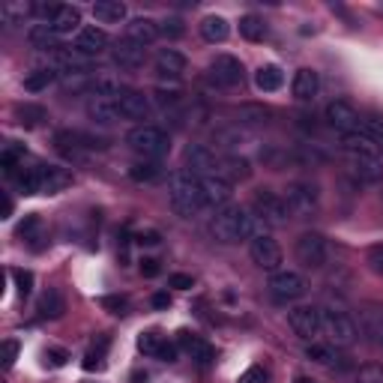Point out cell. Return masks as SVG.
<instances>
[{
    "instance_id": "41",
    "label": "cell",
    "mask_w": 383,
    "mask_h": 383,
    "mask_svg": "<svg viewBox=\"0 0 383 383\" xmlns=\"http://www.w3.org/2000/svg\"><path fill=\"white\" fill-rule=\"evenodd\" d=\"M213 141L219 147L234 150V147H240L242 141H246V132H242L240 126H219V129H213Z\"/></svg>"
},
{
    "instance_id": "24",
    "label": "cell",
    "mask_w": 383,
    "mask_h": 383,
    "mask_svg": "<svg viewBox=\"0 0 383 383\" xmlns=\"http://www.w3.org/2000/svg\"><path fill=\"white\" fill-rule=\"evenodd\" d=\"M126 40L147 48V45H153L159 40V24L153 18H132L129 24H126Z\"/></svg>"
},
{
    "instance_id": "33",
    "label": "cell",
    "mask_w": 383,
    "mask_h": 383,
    "mask_svg": "<svg viewBox=\"0 0 383 383\" xmlns=\"http://www.w3.org/2000/svg\"><path fill=\"white\" fill-rule=\"evenodd\" d=\"M305 356L317 365H326V368H336V363H338L336 344H329V341H309L305 344Z\"/></svg>"
},
{
    "instance_id": "18",
    "label": "cell",
    "mask_w": 383,
    "mask_h": 383,
    "mask_svg": "<svg viewBox=\"0 0 383 383\" xmlns=\"http://www.w3.org/2000/svg\"><path fill=\"white\" fill-rule=\"evenodd\" d=\"M111 60H114V66H120L126 72H135V69H141L144 66V60H147V51L141 45H135L129 42L123 36V40L111 48Z\"/></svg>"
},
{
    "instance_id": "30",
    "label": "cell",
    "mask_w": 383,
    "mask_h": 383,
    "mask_svg": "<svg viewBox=\"0 0 383 383\" xmlns=\"http://www.w3.org/2000/svg\"><path fill=\"white\" fill-rule=\"evenodd\" d=\"M28 42L36 51H60V36L48 28V24H33L28 30Z\"/></svg>"
},
{
    "instance_id": "31",
    "label": "cell",
    "mask_w": 383,
    "mask_h": 383,
    "mask_svg": "<svg viewBox=\"0 0 383 383\" xmlns=\"http://www.w3.org/2000/svg\"><path fill=\"white\" fill-rule=\"evenodd\" d=\"M93 18L99 24H120L126 18V4H120V0H96Z\"/></svg>"
},
{
    "instance_id": "46",
    "label": "cell",
    "mask_w": 383,
    "mask_h": 383,
    "mask_svg": "<svg viewBox=\"0 0 383 383\" xmlns=\"http://www.w3.org/2000/svg\"><path fill=\"white\" fill-rule=\"evenodd\" d=\"M153 99H156V105L162 111H177V108H180V102H183L180 90H156V93H153Z\"/></svg>"
},
{
    "instance_id": "12",
    "label": "cell",
    "mask_w": 383,
    "mask_h": 383,
    "mask_svg": "<svg viewBox=\"0 0 383 383\" xmlns=\"http://www.w3.org/2000/svg\"><path fill=\"white\" fill-rule=\"evenodd\" d=\"M360 333L375 350L383 353V302L360 305Z\"/></svg>"
},
{
    "instance_id": "62",
    "label": "cell",
    "mask_w": 383,
    "mask_h": 383,
    "mask_svg": "<svg viewBox=\"0 0 383 383\" xmlns=\"http://www.w3.org/2000/svg\"><path fill=\"white\" fill-rule=\"evenodd\" d=\"M297 383H312V380L309 377H297Z\"/></svg>"
},
{
    "instance_id": "63",
    "label": "cell",
    "mask_w": 383,
    "mask_h": 383,
    "mask_svg": "<svg viewBox=\"0 0 383 383\" xmlns=\"http://www.w3.org/2000/svg\"><path fill=\"white\" fill-rule=\"evenodd\" d=\"M380 150H383V144H380Z\"/></svg>"
},
{
    "instance_id": "9",
    "label": "cell",
    "mask_w": 383,
    "mask_h": 383,
    "mask_svg": "<svg viewBox=\"0 0 383 383\" xmlns=\"http://www.w3.org/2000/svg\"><path fill=\"white\" fill-rule=\"evenodd\" d=\"M324 120L329 129H336L341 135H353V132H360V111H356L348 99H333V102H326V108H324Z\"/></svg>"
},
{
    "instance_id": "2",
    "label": "cell",
    "mask_w": 383,
    "mask_h": 383,
    "mask_svg": "<svg viewBox=\"0 0 383 383\" xmlns=\"http://www.w3.org/2000/svg\"><path fill=\"white\" fill-rule=\"evenodd\" d=\"M126 147H129L138 159H153L159 162L171 153V135L159 129L153 123H144V126H132L126 132Z\"/></svg>"
},
{
    "instance_id": "43",
    "label": "cell",
    "mask_w": 383,
    "mask_h": 383,
    "mask_svg": "<svg viewBox=\"0 0 383 383\" xmlns=\"http://www.w3.org/2000/svg\"><path fill=\"white\" fill-rule=\"evenodd\" d=\"M18 189L24 195H42V186H40V165L36 168H21V174L16 177Z\"/></svg>"
},
{
    "instance_id": "56",
    "label": "cell",
    "mask_w": 383,
    "mask_h": 383,
    "mask_svg": "<svg viewBox=\"0 0 383 383\" xmlns=\"http://www.w3.org/2000/svg\"><path fill=\"white\" fill-rule=\"evenodd\" d=\"M138 270H141L144 278H156V276L162 273V266H159L156 258H141V266H138Z\"/></svg>"
},
{
    "instance_id": "25",
    "label": "cell",
    "mask_w": 383,
    "mask_h": 383,
    "mask_svg": "<svg viewBox=\"0 0 383 383\" xmlns=\"http://www.w3.org/2000/svg\"><path fill=\"white\" fill-rule=\"evenodd\" d=\"M317 90H321V78H317V72L314 69H300L297 75H293V81H290V93L293 99H300V102H312L317 96Z\"/></svg>"
},
{
    "instance_id": "50",
    "label": "cell",
    "mask_w": 383,
    "mask_h": 383,
    "mask_svg": "<svg viewBox=\"0 0 383 383\" xmlns=\"http://www.w3.org/2000/svg\"><path fill=\"white\" fill-rule=\"evenodd\" d=\"M365 264H368V270H372L375 276L383 278V242H377V246H372L365 252Z\"/></svg>"
},
{
    "instance_id": "45",
    "label": "cell",
    "mask_w": 383,
    "mask_h": 383,
    "mask_svg": "<svg viewBox=\"0 0 383 383\" xmlns=\"http://www.w3.org/2000/svg\"><path fill=\"white\" fill-rule=\"evenodd\" d=\"M30 12H33L30 4H6V6H4V21L12 28V24H21L24 16H30Z\"/></svg>"
},
{
    "instance_id": "19",
    "label": "cell",
    "mask_w": 383,
    "mask_h": 383,
    "mask_svg": "<svg viewBox=\"0 0 383 383\" xmlns=\"http://www.w3.org/2000/svg\"><path fill=\"white\" fill-rule=\"evenodd\" d=\"M108 48V33L102 28H81L78 33H75V51L84 57H99L102 51Z\"/></svg>"
},
{
    "instance_id": "32",
    "label": "cell",
    "mask_w": 383,
    "mask_h": 383,
    "mask_svg": "<svg viewBox=\"0 0 383 383\" xmlns=\"http://www.w3.org/2000/svg\"><path fill=\"white\" fill-rule=\"evenodd\" d=\"M24 242H28V246L33 249V252H40L42 246H45V242H40V240H45V234H42V219H40V216H36V213H30L28 216V219H24L21 225H18V231H16Z\"/></svg>"
},
{
    "instance_id": "48",
    "label": "cell",
    "mask_w": 383,
    "mask_h": 383,
    "mask_svg": "<svg viewBox=\"0 0 383 383\" xmlns=\"http://www.w3.org/2000/svg\"><path fill=\"white\" fill-rule=\"evenodd\" d=\"M356 383H383V365L368 363L356 372Z\"/></svg>"
},
{
    "instance_id": "27",
    "label": "cell",
    "mask_w": 383,
    "mask_h": 383,
    "mask_svg": "<svg viewBox=\"0 0 383 383\" xmlns=\"http://www.w3.org/2000/svg\"><path fill=\"white\" fill-rule=\"evenodd\" d=\"M219 174L225 177V180L231 183H246L252 177V162L246 156H237V153H231V156H225L219 162Z\"/></svg>"
},
{
    "instance_id": "5",
    "label": "cell",
    "mask_w": 383,
    "mask_h": 383,
    "mask_svg": "<svg viewBox=\"0 0 383 383\" xmlns=\"http://www.w3.org/2000/svg\"><path fill=\"white\" fill-rule=\"evenodd\" d=\"M305 290H309V282L293 270H276L270 276V282H266V293H270V300L278 305H290V302L302 300Z\"/></svg>"
},
{
    "instance_id": "57",
    "label": "cell",
    "mask_w": 383,
    "mask_h": 383,
    "mask_svg": "<svg viewBox=\"0 0 383 383\" xmlns=\"http://www.w3.org/2000/svg\"><path fill=\"white\" fill-rule=\"evenodd\" d=\"M156 360H162V363H177V344L162 341V348H159V356H156Z\"/></svg>"
},
{
    "instance_id": "59",
    "label": "cell",
    "mask_w": 383,
    "mask_h": 383,
    "mask_svg": "<svg viewBox=\"0 0 383 383\" xmlns=\"http://www.w3.org/2000/svg\"><path fill=\"white\" fill-rule=\"evenodd\" d=\"M138 242L141 246H159L162 237H159V231H144V234H138Z\"/></svg>"
},
{
    "instance_id": "1",
    "label": "cell",
    "mask_w": 383,
    "mask_h": 383,
    "mask_svg": "<svg viewBox=\"0 0 383 383\" xmlns=\"http://www.w3.org/2000/svg\"><path fill=\"white\" fill-rule=\"evenodd\" d=\"M168 201H171V210L183 219H192L198 210H204V192H201V180L192 177L189 171H177L168 177Z\"/></svg>"
},
{
    "instance_id": "26",
    "label": "cell",
    "mask_w": 383,
    "mask_h": 383,
    "mask_svg": "<svg viewBox=\"0 0 383 383\" xmlns=\"http://www.w3.org/2000/svg\"><path fill=\"white\" fill-rule=\"evenodd\" d=\"M48 28L54 30L57 36H66L72 30H81V9L78 6H69V4H60L57 16L48 21Z\"/></svg>"
},
{
    "instance_id": "29",
    "label": "cell",
    "mask_w": 383,
    "mask_h": 383,
    "mask_svg": "<svg viewBox=\"0 0 383 383\" xmlns=\"http://www.w3.org/2000/svg\"><path fill=\"white\" fill-rule=\"evenodd\" d=\"M129 177L135 183H159L165 177V168L159 162H153V159H135L129 165Z\"/></svg>"
},
{
    "instance_id": "37",
    "label": "cell",
    "mask_w": 383,
    "mask_h": 383,
    "mask_svg": "<svg viewBox=\"0 0 383 383\" xmlns=\"http://www.w3.org/2000/svg\"><path fill=\"white\" fill-rule=\"evenodd\" d=\"M228 33H231V24H228L222 16H207L201 21V36L207 42H225L228 40Z\"/></svg>"
},
{
    "instance_id": "28",
    "label": "cell",
    "mask_w": 383,
    "mask_h": 383,
    "mask_svg": "<svg viewBox=\"0 0 383 383\" xmlns=\"http://www.w3.org/2000/svg\"><path fill=\"white\" fill-rule=\"evenodd\" d=\"M36 312H40V317H45V321H57V317H63V312H66V300H63V293L57 288H48L40 297Z\"/></svg>"
},
{
    "instance_id": "34",
    "label": "cell",
    "mask_w": 383,
    "mask_h": 383,
    "mask_svg": "<svg viewBox=\"0 0 383 383\" xmlns=\"http://www.w3.org/2000/svg\"><path fill=\"white\" fill-rule=\"evenodd\" d=\"M16 117L24 129H36V126H42L48 120V111L42 105H36V102H21V105H16Z\"/></svg>"
},
{
    "instance_id": "10",
    "label": "cell",
    "mask_w": 383,
    "mask_h": 383,
    "mask_svg": "<svg viewBox=\"0 0 383 383\" xmlns=\"http://www.w3.org/2000/svg\"><path fill=\"white\" fill-rule=\"evenodd\" d=\"M240 219H242V207H237V204H228V207L216 210L213 219H210V234H213V240L225 242V246H231V242H240Z\"/></svg>"
},
{
    "instance_id": "7",
    "label": "cell",
    "mask_w": 383,
    "mask_h": 383,
    "mask_svg": "<svg viewBox=\"0 0 383 383\" xmlns=\"http://www.w3.org/2000/svg\"><path fill=\"white\" fill-rule=\"evenodd\" d=\"M293 254H297V261L305 266V270H324L326 261H329V242L324 234L317 231H305L297 237L293 242Z\"/></svg>"
},
{
    "instance_id": "53",
    "label": "cell",
    "mask_w": 383,
    "mask_h": 383,
    "mask_svg": "<svg viewBox=\"0 0 383 383\" xmlns=\"http://www.w3.org/2000/svg\"><path fill=\"white\" fill-rule=\"evenodd\" d=\"M237 383H270V372H266L264 365H252V368H246V372L240 375Z\"/></svg>"
},
{
    "instance_id": "8",
    "label": "cell",
    "mask_w": 383,
    "mask_h": 383,
    "mask_svg": "<svg viewBox=\"0 0 383 383\" xmlns=\"http://www.w3.org/2000/svg\"><path fill=\"white\" fill-rule=\"evenodd\" d=\"M285 204H288V210L290 216H297V219H312V216L317 213V186L312 183H305V180H293L288 183L285 189Z\"/></svg>"
},
{
    "instance_id": "42",
    "label": "cell",
    "mask_w": 383,
    "mask_h": 383,
    "mask_svg": "<svg viewBox=\"0 0 383 383\" xmlns=\"http://www.w3.org/2000/svg\"><path fill=\"white\" fill-rule=\"evenodd\" d=\"M360 132L368 138V141H375L380 147L383 144V114H365L363 123H360Z\"/></svg>"
},
{
    "instance_id": "21",
    "label": "cell",
    "mask_w": 383,
    "mask_h": 383,
    "mask_svg": "<svg viewBox=\"0 0 383 383\" xmlns=\"http://www.w3.org/2000/svg\"><path fill=\"white\" fill-rule=\"evenodd\" d=\"M153 66L162 78H180L186 72V54H180L177 48H159L156 57H153Z\"/></svg>"
},
{
    "instance_id": "16",
    "label": "cell",
    "mask_w": 383,
    "mask_h": 383,
    "mask_svg": "<svg viewBox=\"0 0 383 383\" xmlns=\"http://www.w3.org/2000/svg\"><path fill=\"white\" fill-rule=\"evenodd\" d=\"M117 111L123 120H135L138 126H144V120H150L153 114V105H150V96H144L141 90L123 87V93L117 96Z\"/></svg>"
},
{
    "instance_id": "17",
    "label": "cell",
    "mask_w": 383,
    "mask_h": 383,
    "mask_svg": "<svg viewBox=\"0 0 383 383\" xmlns=\"http://www.w3.org/2000/svg\"><path fill=\"white\" fill-rule=\"evenodd\" d=\"M201 192H204V204L207 207L222 210L234 198V183L225 180L222 174H210V177H201Z\"/></svg>"
},
{
    "instance_id": "51",
    "label": "cell",
    "mask_w": 383,
    "mask_h": 383,
    "mask_svg": "<svg viewBox=\"0 0 383 383\" xmlns=\"http://www.w3.org/2000/svg\"><path fill=\"white\" fill-rule=\"evenodd\" d=\"M12 278H16L18 297H30L33 293V273L30 270H12Z\"/></svg>"
},
{
    "instance_id": "35",
    "label": "cell",
    "mask_w": 383,
    "mask_h": 383,
    "mask_svg": "<svg viewBox=\"0 0 383 383\" xmlns=\"http://www.w3.org/2000/svg\"><path fill=\"white\" fill-rule=\"evenodd\" d=\"M234 117H237V126H266L273 117V111L264 105H240L234 111Z\"/></svg>"
},
{
    "instance_id": "13",
    "label": "cell",
    "mask_w": 383,
    "mask_h": 383,
    "mask_svg": "<svg viewBox=\"0 0 383 383\" xmlns=\"http://www.w3.org/2000/svg\"><path fill=\"white\" fill-rule=\"evenodd\" d=\"M210 78L219 87H240L246 78V69H242V60L234 54H216L210 60Z\"/></svg>"
},
{
    "instance_id": "47",
    "label": "cell",
    "mask_w": 383,
    "mask_h": 383,
    "mask_svg": "<svg viewBox=\"0 0 383 383\" xmlns=\"http://www.w3.org/2000/svg\"><path fill=\"white\" fill-rule=\"evenodd\" d=\"M183 33H186L183 18H165V21H159V36H165V40H180Z\"/></svg>"
},
{
    "instance_id": "52",
    "label": "cell",
    "mask_w": 383,
    "mask_h": 383,
    "mask_svg": "<svg viewBox=\"0 0 383 383\" xmlns=\"http://www.w3.org/2000/svg\"><path fill=\"white\" fill-rule=\"evenodd\" d=\"M99 305H102L105 312H111V314H120V317L129 312V300H126V297H102Z\"/></svg>"
},
{
    "instance_id": "40",
    "label": "cell",
    "mask_w": 383,
    "mask_h": 383,
    "mask_svg": "<svg viewBox=\"0 0 383 383\" xmlns=\"http://www.w3.org/2000/svg\"><path fill=\"white\" fill-rule=\"evenodd\" d=\"M240 36L249 42H261L266 36V21L261 16H242L240 18Z\"/></svg>"
},
{
    "instance_id": "14",
    "label": "cell",
    "mask_w": 383,
    "mask_h": 383,
    "mask_svg": "<svg viewBox=\"0 0 383 383\" xmlns=\"http://www.w3.org/2000/svg\"><path fill=\"white\" fill-rule=\"evenodd\" d=\"M249 258L254 266H261V270L276 273L278 264H282V246H278L270 234H261L249 242Z\"/></svg>"
},
{
    "instance_id": "3",
    "label": "cell",
    "mask_w": 383,
    "mask_h": 383,
    "mask_svg": "<svg viewBox=\"0 0 383 383\" xmlns=\"http://www.w3.org/2000/svg\"><path fill=\"white\" fill-rule=\"evenodd\" d=\"M350 162V174L368 186L383 183V159L377 156V147H341Z\"/></svg>"
},
{
    "instance_id": "55",
    "label": "cell",
    "mask_w": 383,
    "mask_h": 383,
    "mask_svg": "<svg viewBox=\"0 0 383 383\" xmlns=\"http://www.w3.org/2000/svg\"><path fill=\"white\" fill-rule=\"evenodd\" d=\"M168 285L177 288V290H189V288H195V278H192L189 273H174V276L168 278Z\"/></svg>"
},
{
    "instance_id": "54",
    "label": "cell",
    "mask_w": 383,
    "mask_h": 383,
    "mask_svg": "<svg viewBox=\"0 0 383 383\" xmlns=\"http://www.w3.org/2000/svg\"><path fill=\"white\" fill-rule=\"evenodd\" d=\"M66 360H69V353L63 350V348H48V350H45V365H51V368L66 365Z\"/></svg>"
},
{
    "instance_id": "49",
    "label": "cell",
    "mask_w": 383,
    "mask_h": 383,
    "mask_svg": "<svg viewBox=\"0 0 383 383\" xmlns=\"http://www.w3.org/2000/svg\"><path fill=\"white\" fill-rule=\"evenodd\" d=\"M18 360V341L16 338H6L4 344H0V365L4 368H12Z\"/></svg>"
},
{
    "instance_id": "58",
    "label": "cell",
    "mask_w": 383,
    "mask_h": 383,
    "mask_svg": "<svg viewBox=\"0 0 383 383\" xmlns=\"http://www.w3.org/2000/svg\"><path fill=\"white\" fill-rule=\"evenodd\" d=\"M150 302H153V309H159V312L162 309H171V293L168 290H159V293H153Z\"/></svg>"
},
{
    "instance_id": "15",
    "label": "cell",
    "mask_w": 383,
    "mask_h": 383,
    "mask_svg": "<svg viewBox=\"0 0 383 383\" xmlns=\"http://www.w3.org/2000/svg\"><path fill=\"white\" fill-rule=\"evenodd\" d=\"M183 165L192 177H210V174H219V159L207 144H189L183 153Z\"/></svg>"
},
{
    "instance_id": "44",
    "label": "cell",
    "mask_w": 383,
    "mask_h": 383,
    "mask_svg": "<svg viewBox=\"0 0 383 383\" xmlns=\"http://www.w3.org/2000/svg\"><path fill=\"white\" fill-rule=\"evenodd\" d=\"M162 341H165V336H159V333H141L138 336V350H141L144 356H153V360H156L159 356V348H162Z\"/></svg>"
},
{
    "instance_id": "61",
    "label": "cell",
    "mask_w": 383,
    "mask_h": 383,
    "mask_svg": "<svg viewBox=\"0 0 383 383\" xmlns=\"http://www.w3.org/2000/svg\"><path fill=\"white\" fill-rule=\"evenodd\" d=\"M147 372H132V383H147Z\"/></svg>"
},
{
    "instance_id": "39",
    "label": "cell",
    "mask_w": 383,
    "mask_h": 383,
    "mask_svg": "<svg viewBox=\"0 0 383 383\" xmlns=\"http://www.w3.org/2000/svg\"><path fill=\"white\" fill-rule=\"evenodd\" d=\"M57 81V69L54 66H48V69H33L28 78H24V90L28 93H42V90H48L51 84Z\"/></svg>"
},
{
    "instance_id": "38",
    "label": "cell",
    "mask_w": 383,
    "mask_h": 383,
    "mask_svg": "<svg viewBox=\"0 0 383 383\" xmlns=\"http://www.w3.org/2000/svg\"><path fill=\"white\" fill-rule=\"evenodd\" d=\"M0 165H4L6 177H18L21 174L18 168H24V147H18L16 141H9L4 147V153H0Z\"/></svg>"
},
{
    "instance_id": "60",
    "label": "cell",
    "mask_w": 383,
    "mask_h": 383,
    "mask_svg": "<svg viewBox=\"0 0 383 383\" xmlns=\"http://www.w3.org/2000/svg\"><path fill=\"white\" fill-rule=\"evenodd\" d=\"M12 210H16V204H12V198H9V195H4V219H9Z\"/></svg>"
},
{
    "instance_id": "23",
    "label": "cell",
    "mask_w": 383,
    "mask_h": 383,
    "mask_svg": "<svg viewBox=\"0 0 383 383\" xmlns=\"http://www.w3.org/2000/svg\"><path fill=\"white\" fill-rule=\"evenodd\" d=\"M40 186L42 195H57V192L72 186V174L60 165H40Z\"/></svg>"
},
{
    "instance_id": "36",
    "label": "cell",
    "mask_w": 383,
    "mask_h": 383,
    "mask_svg": "<svg viewBox=\"0 0 383 383\" xmlns=\"http://www.w3.org/2000/svg\"><path fill=\"white\" fill-rule=\"evenodd\" d=\"M254 84H258V90H264V93H276L278 87L285 84V72L273 66V63H266V66L254 72Z\"/></svg>"
},
{
    "instance_id": "22",
    "label": "cell",
    "mask_w": 383,
    "mask_h": 383,
    "mask_svg": "<svg viewBox=\"0 0 383 383\" xmlns=\"http://www.w3.org/2000/svg\"><path fill=\"white\" fill-rule=\"evenodd\" d=\"M87 117L96 126H114L117 120H123L117 111V99H105V96H93L87 102Z\"/></svg>"
},
{
    "instance_id": "11",
    "label": "cell",
    "mask_w": 383,
    "mask_h": 383,
    "mask_svg": "<svg viewBox=\"0 0 383 383\" xmlns=\"http://www.w3.org/2000/svg\"><path fill=\"white\" fill-rule=\"evenodd\" d=\"M288 326L302 341H314V336L321 333V309L317 305H293L288 312Z\"/></svg>"
},
{
    "instance_id": "6",
    "label": "cell",
    "mask_w": 383,
    "mask_h": 383,
    "mask_svg": "<svg viewBox=\"0 0 383 383\" xmlns=\"http://www.w3.org/2000/svg\"><path fill=\"white\" fill-rule=\"evenodd\" d=\"M252 213L258 216L264 225H270V228H282L290 219V210H288L285 198L278 195V192H273V189H258V192H254Z\"/></svg>"
},
{
    "instance_id": "20",
    "label": "cell",
    "mask_w": 383,
    "mask_h": 383,
    "mask_svg": "<svg viewBox=\"0 0 383 383\" xmlns=\"http://www.w3.org/2000/svg\"><path fill=\"white\" fill-rule=\"evenodd\" d=\"M180 348H186L189 350V356L195 360L201 368H207V365H213V360H216V348L210 341H204L201 336H195V333H189V329H183L180 333Z\"/></svg>"
},
{
    "instance_id": "4",
    "label": "cell",
    "mask_w": 383,
    "mask_h": 383,
    "mask_svg": "<svg viewBox=\"0 0 383 383\" xmlns=\"http://www.w3.org/2000/svg\"><path fill=\"white\" fill-rule=\"evenodd\" d=\"M321 333H326L336 348H350L356 341V324L338 305H321Z\"/></svg>"
}]
</instances>
